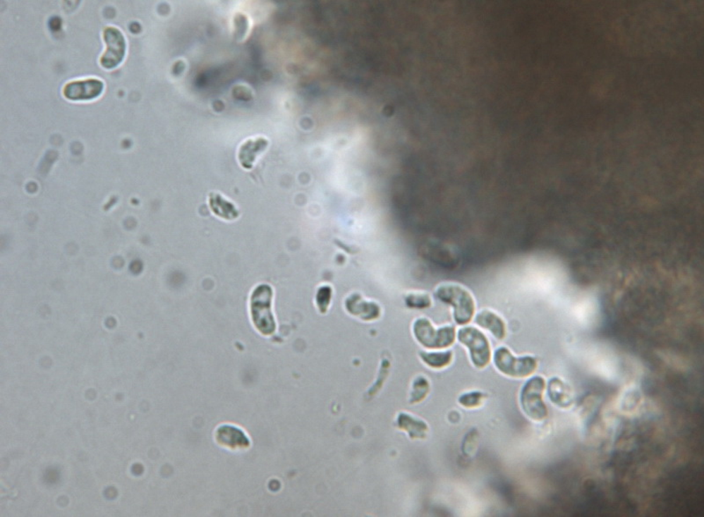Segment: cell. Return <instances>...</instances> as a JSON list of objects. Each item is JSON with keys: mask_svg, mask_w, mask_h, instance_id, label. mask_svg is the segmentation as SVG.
<instances>
[{"mask_svg": "<svg viewBox=\"0 0 704 517\" xmlns=\"http://www.w3.org/2000/svg\"><path fill=\"white\" fill-rule=\"evenodd\" d=\"M273 290L266 284L257 285L250 296V310L252 322L265 336L275 333L277 324L272 312Z\"/></svg>", "mask_w": 704, "mask_h": 517, "instance_id": "obj_1", "label": "cell"}, {"mask_svg": "<svg viewBox=\"0 0 704 517\" xmlns=\"http://www.w3.org/2000/svg\"><path fill=\"white\" fill-rule=\"evenodd\" d=\"M435 294L439 300L453 308L455 322L466 324L471 322L475 313V302L466 288L460 285L446 284L437 288Z\"/></svg>", "mask_w": 704, "mask_h": 517, "instance_id": "obj_2", "label": "cell"}, {"mask_svg": "<svg viewBox=\"0 0 704 517\" xmlns=\"http://www.w3.org/2000/svg\"><path fill=\"white\" fill-rule=\"evenodd\" d=\"M413 333L419 343L429 349L446 348L453 344L455 340L453 327L447 326L436 329L431 322L425 318L415 320Z\"/></svg>", "mask_w": 704, "mask_h": 517, "instance_id": "obj_3", "label": "cell"}, {"mask_svg": "<svg viewBox=\"0 0 704 517\" xmlns=\"http://www.w3.org/2000/svg\"><path fill=\"white\" fill-rule=\"evenodd\" d=\"M545 380L536 376L530 379L522 389L521 403L524 413L533 420L542 422L547 416V408L543 401Z\"/></svg>", "mask_w": 704, "mask_h": 517, "instance_id": "obj_4", "label": "cell"}, {"mask_svg": "<svg viewBox=\"0 0 704 517\" xmlns=\"http://www.w3.org/2000/svg\"><path fill=\"white\" fill-rule=\"evenodd\" d=\"M494 363L501 373L514 379H523L531 376L537 368L535 358L532 356L516 358L511 354L509 349L504 347L497 349L494 354Z\"/></svg>", "mask_w": 704, "mask_h": 517, "instance_id": "obj_5", "label": "cell"}, {"mask_svg": "<svg viewBox=\"0 0 704 517\" xmlns=\"http://www.w3.org/2000/svg\"><path fill=\"white\" fill-rule=\"evenodd\" d=\"M458 340L471 352L473 363L478 368H483L490 363V347L485 335L473 327L461 328L458 332Z\"/></svg>", "mask_w": 704, "mask_h": 517, "instance_id": "obj_6", "label": "cell"}, {"mask_svg": "<svg viewBox=\"0 0 704 517\" xmlns=\"http://www.w3.org/2000/svg\"><path fill=\"white\" fill-rule=\"evenodd\" d=\"M107 49L102 56L101 65L106 69H114L122 63L126 52V42L122 32L116 28H107L103 33Z\"/></svg>", "mask_w": 704, "mask_h": 517, "instance_id": "obj_7", "label": "cell"}, {"mask_svg": "<svg viewBox=\"0 0 704 517\" xmlns=\"http://www.w3.org/2000/svg\"><path fill=\"white\" fill-rule=\"evenodd\" d=\"M104 88L102 81L96 78L73 81L66 85L63 94L71 101H89L99 97Z\"/></svg>", "mask_w": 704, "mask_h": 517, "instance_id": "obj_8", "label": "cell"}, {"mask_svg": "<svg viewBox=\"0 0 704 517\" xmlns=\"http://www.w3.org/2000/svg\"><path fill=\"white\" fill-rule=\"evenodd\" d=\"M269 142L265 137L248 139L241 144L238 151V162L243 169L251 170L257 162L259 156L264 153Z\"/></svg>", "mask_w": 704, "mask_h": 517, "instance_id": "obj_9", "label": "cell"}, {"mask_svg": "<svg viewBox=\"0 0 704 517\" xmlns=\"http://www.w3.org/2000/svg\"><path fill=\"white\" fill-rule=\"evenodd\" d=\"M346 305L351 315L366 322L378 319L380 315V308L378 305L365 300L358 294L352 295L348 298Z\"/></svg>", "mask_w": 704, "mask_h": 517, "instance_id": "obj_10", "label": "cell"}, {"mask_svg": "<svg viewBox=\"0 0 704 517\" xmlns=\"http://www.w3.org/2000/svg\"><path fill=\"white\" fill-rule=\"evenodd\" d=\"M209 205L212 212L219 219L233 221L240 217V212L234 203L224 197L221 194L211 193L209 195Z\"/></svg>", "mask_w": 704, "mask_h": 517, "instance_id": "obj_11", "label": "cell"}, {"mask_svg": "<svg viewBox=\"0 0 704 517\" xmlns=\"http://www.w3.org/2000/svg\"><path fill=\"white\" fill-rule=\"evenodd\" d=\"M475 322L479 327L490 331L499 340H502L506 336V324L499 316L488 310L478 313Z\"/></svg>", "mask_w": 704, "mask_h": 517, "instance_id": "obj_12", "label": "cell"}, {"mask_svg": "<svg viewBox=\"0 0 704 517\" xmlns=\"http://www.w3.org/2000/svg\"><path fill=\"white\" fill-rule=\"evenodd\" d=\"M549 397L554 405L562 408H570L572 404L571 389L558 377H553L549 382Z\"/></svg>", "mask_w": 704, "mask_h": 517, "instance_id": "obj_13", "label": "cell"}, {"mask_svg": "<svg viewBox=\"0 0 704 517\" xmlns=\"http://www.w3.org/2000/svg\"><path fill=\"white\" fill-rule=\"evenodd\" d=\"M398 426L407 431L411 438H423L426 436L428 426L423 420L415 419L408 413H401L398 417Z\"/></svg>", "mask_w": 704, "mask_h": 517, "instance_id": "obj_14", "label": "cell"}, {"mask_svg": "<svg viewBox=\"0 0 704 517\" xmlns=\"http://www.w3.org/2000/svg\"><path fill=\"white\" fill-rule=\"evenodd\" d=\"M420 356L426 365L435 369L444 368V367L447 366L451 361V358H453L451 351L421 352Z\"/></svg>", "mask_w": 704, "mask_h": 517, "instance_id": "obj_15", "label": "cell"}, {"mask_svg": "<svg viewBox=\"0 0 704 517\" xmlns=\"http://www.w3.org/2000/svg\"><path fill=\"white\" fill-rule=\"evenodd\" d=\"M408 308L415 309H425L432 305V299L428 295L421 293H411L408 295L405 299Z\"/></svg>", "mask_w": 704, "mask_h": 517, "instance_id": "obj_16", "label": "cell"}, {"mask_svg": "<svg viewBox=\"0 0 704 517\" xmlns=\"http://www.w3.org/2000/svg\"><path fill=\"white\" fill-rule=\"evenodd\" d=\"M483 397L485 396L481 392L473 391L462 395L460 399H459V402H460L461 405L465 406V408H475V406L481 404Z\"/></svg>", "mask_w": 704, "mask_h": 517, "instance_id": "obj_17", "label": "cell"}, {"mask_svg": "<svg viewBox=\"0 0 704 517\" xmlns=\"http://www.w3.org/2000/svg\"><path fill=\"white\" fill-rule=\"evenodd\" d=\"M332 294V290L329 286H323L320 288L317 295V304L322 312H325L328 309Z\"/></svg>", "mask_w": 704, "mask_h": 517, "instance_id": "obj_18", "label": "cell"}, {"mask_svg": "<svg viewBox=\"0 0 704 517\" xmlns=\"http://www.w3.org/2000/svg\"><path fill=\"white\" fill-rule=\"evenodd\" d=\"M428 383L427 381L420 379L415 382L414 386L415 390L413 391V396L411 398V402H418L419 401V391H420L423 397H425L426 392H427Z\"/></svg>", "mask_w": 704, "mask_h": 517, "instance_id": "obj_19", "label": "cell"}]
</instances>
